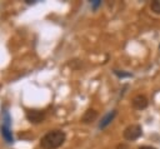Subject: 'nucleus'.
I'll list each match as a JSON object with an SVG mask.
<instances>
[{"label": "nucleus", "mask_w": 160, "mask_h": 149, "mask_svg": "<svg viewBox=\"0 0 160 149\" xmlns=\"http://www.w3.org/2000/svg\"><path fill=\"white\" fill-rule=\"evenodd\" d=\"M114 74L118 75L119 78H129V76H131V73H125L124 70H114Z\"/></svg>", "instance_id": "obj_10"}, {"label": "nucleus", "mask_w": 160, "mask_h": 149, "mask_svg": "<svg viewBox=\"0 0 160 149\" xmlns=\"http://www.w3.org/2000/svg\"><path fill=\"white\" fill-rule=\"evenodd\" d=\"M1 121H2L1 125L11 128V115H10V113L6 108H4L2 111H1Z\"/></svg>", "instance_id": "obj_8"}, {"label": "nucleus", "mask_w": 160, "mask_h": 149, "mask_svg": "<svg viewBox=\"0 0 160 149\" xmlns=\"http://www.w3.org/2000/svg\"><path fill=\"white\" fill-rule=\"evenodd\" d=\"M0 133H1V135H2V138L5 139L6 143H9V144L14 143V136H12L11 128H8V126L1 125V126H0Z\"/></svg>", "instance_id": "obj_7"}, {"label": "nucleus", "mask_w": 160, "mask_h": 149, "mask_svg": "<svg viewBox=\"0 0 160 149\" xmlns=\"http://www.w3.org/2000/svg\"><path fill=\"white\" fill-rule=\"evenodd\" d=\"M139 149H156V148L150 146V145H144V146H141V148H139Z\"/></svg>", "instance_id": "obj_12"}, {"label": "nucleus", "mask_w": 160, "mask_h": 149, "mask_svg": "<svg viewBox=\"0 0 160 149\" xmlns=\"http://www.w3.org/2000/svg\"><path fill=\"white\" fill-rule=\"evenodd\" d=\"M99 5H101V1H100V0H95V1H91V8H92V9H96Z\"/></svg>", "instance_id": "obj_11"}, {"label": "nucleus", "mask_w": 160, "mask_h": 149, "mask_svg": "<svg viewBox=\"0 0 160 149\" xmlns=\"http://www.w3.org/2000/svg\"><path fill=\"white\" fill-rule=\"evenodd\" d=\"M150 9H151L155 14H160V0H154V1H151Z\"/></svg>", "instance_id": "obj_9"}, {"label": "nucleus", "mask_w": 160, "mask_h": 149, "mask_svg": "<svg viewBox=\"0 0 160 149\" xmlns=\"http://www.w3.org/2000/svg\"><path fill=\"white\" fill-rule=\"evenodd\" d=\"M141 134H142L141 126H140L139 124H131V125H129L128 128H125L122 135H124V138H125L126 140L132 141V140L139 139V138L141 136Z\"/></svg>", "instance_id": "obj_2"}, {"label": "nucleus", "mask_w": 160, "mask_h": 149, "mask_svg": "<svg viewBox=\"0 0 160 149\" xmlns=\"http://www.w3.org/2000/svg\"><path fill=\"white\" fill-rule=\"evenodd\" d=\"M96 118H98V111L94 109H88L84 113V115L81 116V121L84 124H89V123H92Z\"/></svg>", "instance_id": "obj_5"}, {"label": "nucleus", "mask_w": 160, "mask_h": 149, "mask_svg": "<svg viewBox=\"0 0 160 149\" xmlns=\"http://www.w3.org/2000/svg\"><path fill=\"white\" fill-rule=\"evenodd\" d=\"M131 104H132V106H134L135 109H138V110H142V109H145V108L148 106L149 101H148L146 96H144V95L139 94V95H136V96H134V98H132Z\"/></svg>", "instance_id": "obj_4"}, {"label": "nucleus", "mask_w": 160, "mask_h": 149, "mask_svg": "<svg viewBox=\"0 0 160 149\" xmlns=\"http://www.w3.org/2000/svg\"><path fill=\"white\" fill-rule=\"evenodd\" d=\"M115 116H116V110H111V111H109V113L101 119V121H100V124H99V129H105V128L114 120Z\"/></svg>", "instance_id": "obj_6"}, {"label": "nucleus", "mask_w": 160, "mask_h": 149, "mask_svg": "<svg viewBox=\"0 0 160 149\" xmlns=\"http://www.w3.org/2000/svg\"><path fill=\"white\" fill-rule=\"evenodd\" d=\"M65 139H66L65 131L60 129H54V130L48 131L44 136H41L40 146L42 149H58L59 146L64 144Z\"/></svg>", "instance_id": "obj_1"}, {"label": "nucleus", "mask_w": 160, "mask_h": 149, "mask_svg": "<svg viewBox=\"0 0 160 149\" xmlns=\"http://www.w3.org/2000/svg\"><path fill=\"white\" fill-rule=\"evenodd\" d=\"M45 118V113L41 111V110H38V109H30L26 111V119L30 121V123H34V124H38V123H41Z\"/></svg>", "instance_id": "obj_3"}]
</instances>
